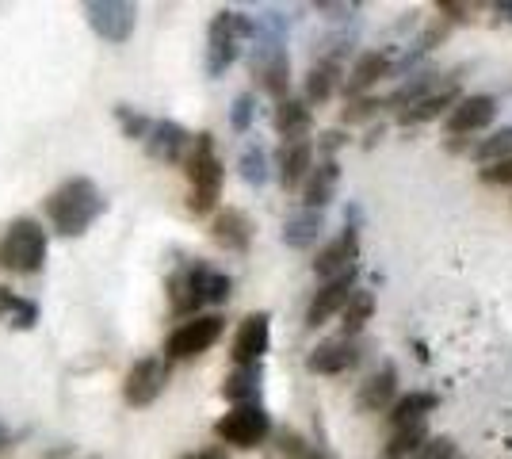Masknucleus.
<instances>
[{"label": "nucleus", "instance_id": "obj_13", "mask_svg": "<svg viewBox=\"0 0 512 459\" xmlns=\"http://www.w3.org/2000/svg\"><path fill=\"white\" fill-rule=\"evenodd\" d=\"M356 295V268L352 272H344V276H337V280H325V284L318 287V295L310 299V310H306V326L318 329L325 326L333 314H341L344 306H348V299Z\"/></svg>", "mask_w": 512, "mask_h": 459}, {"label": "nucleus", "instance_id": "obj_3", "mask_svg": "<svg viewBox=\"0 0 512 459\" xmlns=\"http://www.w3.org/2000/svg\"><path fill=\"white\" fill-rule=\"evenodd\" d=\"M46 230L39 219H12L0 238V268L12 276H35L46 264Z\"/></svg>", "mask_w": 512, "mask_h": 459}, {"label": "nucleus", "instance_id": "obj_20", "mask_svg": "<svg viewBox=\"0 0 512 459\" xmlns=\"http://www.w3.org/2000/svg\"><path fill=\"white\" fill-rule=\"evenodd\" d=\"M390 58H386L383 50H363L360 58L352 62V69H348V81H344V88H348V96L356 100V96H363L371 85H379L383 77H390Z\"/></svg>", "mask_w": 512, "mask_h": 459}, {"label": "nucleus", "instance_id": "obj_26", "mask_svg": "<svg viewBox=\"0 0 512 459\" xmlns=\"http://www.w3.org/2000/svg\"><path fill=\"white\" fill-rule=\"evenodd\" d=\"M436 406H440V394L409 391V394H402L394 406H390V425H394V429H402V425H417V421H425Z\"/></svg>", "mask_w": 512, "mask_h": 459}, {"label": "nucleus", "instance_id": "obj_32", "mask_svg": "<svg viewBox=\"0 0 512 459\" xmlns=\"http://www.w3.org/2000/svg\"><path fill=\"white\" fill-rule=\"evenodd\" d=\"M237 173H241V180H245L249 188H264L268 176H272V169H268V150H264L260 142H249V146L241 150V157H237Z\"/></svg>", "mask_w": 512, "mask_h": 459}, {"label": "nucleus", "instance_id": "obj_17", "mask_svg": "<svg viewBox=\"0 0 512 459\" xmlns=\"http://www.w3.org/2000/svg\"><path fill=\"white\" fill-rule=\"evenodd\" d=\"M493 115H497V100L486 96V92H474V96H463L455 108L448 111V131L459 138V134H478L482 127H490Z\"/></svg>", "mask_w": 512, "mask_h": 459}, {"label": "nucleus", "instance_id": "obj_23", "mask_svg": "<svg viewBox=\"0 0 512 459\" xmlns=\"http://www.w3.org/2000/svg\"><path fill=\"white\" fill-rule=\"evenodd\" d=\"M463 96H459V88L448 85V88H436L432 96H425L421 104H413L409 111H402L398 115V123L402 127H417V123H432V119H440V115H448L455 104H459Z\"/></svg>", "mask_w": 512, "mask_h": 459}, {"label": "nucleus", "instance_id": "obj_36", "mask_svg": "<svg viewBox=\"0 0 512 459\" xmlns=\"http://www.w3.org/2000/svg\"><path fill=\"white\" fill-rule=\"evenodd\" d=\"M383 108V100H367V96H356V100H348V108H344V123H363V119H371L375 111Z\"/></svg>", "mask_w": 512, "mask_h": 459}, {"label": "nucleus", "instance_id": "obj_41", "mask_svg": "<svg viewBox=\"0 0 512 459\" xmlns=\"http://www.w3.org/2000/svg\"><path fill=\"white\" fill-rule=\"evenodd\" d=\"M344 146V134L341 131H329V134H321V161H325V157H333V150H341Z\"/></svg>", "mask_w": 512, "mask_h": 459}, {"label": "nucleus", "instance_id": "obj_7", "mask_svg": "<svg viewBox=\"0 0 512 459\" xmlns=\"http://www.w3.org/2000/svg\"><path fill=\"white\" fill-rule=\"evenodd\" d=\"M226 322L218 314H199V318H188L169 333L165 341V360H192V356H203L207 349L218 345Z\"/></svg>", "mask_w": 512, "mask_h": 459}, {"label": "nucleus", "instance_id": "obj_14", "mask_svg": "<svg viewBox=\"0 0 512 459\" xmlns=\"http://www.w3.org/2000/svg\"><path fill=\"white\" fill-rule=\"evenodd\" d=\"M272 345V318L268 314H249L241 329H237L234 337V364L237 368H249V364H260L264 360V352Z\"/></svg>", "mask_w": 512, "mask_h": 459}, {"label": "nucleus", "instance_id": "obj_8", "mask_svg": "<svg viewBox=\"0 0 512 459\" xmlns=\"http://www.w3.org/2000/svg\"><path fill=\"white\" fill-rule=\"evenodd\" d=\"M356 261H360V211L348 207L344 230L318 253L314 272H318L321 280H337V276H344V272H352Z\"/></svg>", "mask_w": 512, "mask_h": 459}, {"label": "nucleus", "instance_id": "obj_29", "mask_svg": "<svg viewBox=\"0 0 512 459\" xmlns=\"http://www.w3.org/2000/svg\"><path fill=\"white\" fill-rule=\"evenodd\" d=\"M425 444H428L425 421H417V425H402V429H394V433H390V440L383 444L379 459H413Z\"/></svg>", "mask_w": 512, "mask_h": 459}, {"label": "nucleus", "instance_id": "obj_2", "mask_svg": "<svg viewBox=\"0 0 512 459\" xmlns=\"http://www.w3.org/2000/svg\"><path fill=\"white\" fill-rule=\"evenodd\" d=\"M234 291V280L226 272H214L207 264H180L176 272L169 276V303L176 318H199V310L211 303H226Z\"/></svg>", "mask_w": 512, "mask_h": 459}, {"label": "nucleus", "instance_id": "obj_15", "mask_svg": "<svg viewBox=\"0 0 512 459\" xmlns=\"http://www.w3.org/2000/svg\"><path fill=\"white\" fill-rule=\"evenodd\" d=\"M394 402H398V368L386 360V364H379V368L360 383L356 406H360L363 414H379V410L394 406Z\"/></svg>", "mask_w": 512, "mask_h": 459}, {"label": "nucleus", "instance_id": "obj_39", "mask_svg": "<svg viewBox=\"0 0 512 459\" xmlns=\"http://www.w3.org/2000/svg\"><path fill=\"white\" fill-rule=\"evenodd\" d=\"M318 12H325L329 20H352L360 12V4H333V0H321Z\"/></svg>", "mask_w": 512, "mask_h": 459}, {"label": "nucleus", "instance_id": "obj_19", "mask_svg": "<svg viewBox=\"0 0 512 459\" xmlns=\"http://www.w3.org/2000/svg\"><path fill=\"white\" fill-rule=\"evenodd\" d=\"M337 184H341V165L333 157L318 161L314 173L306 176V184H302V207H310V211L329 207L333 196H337Z\"/></svg>", "mask_w": 512, "mask_h": 459}, {"label": "nucleus", "instance_id": "obj_44", "mask_svg": "<svg viewBox=\"0 0 512 459\" xmlns=\"http://www.w3.org/2000/svg\"><path fill=\"white\" fill-rule=\"evenodd\" d=\"M4 444H8V429H4V425H0V448H4Z\"/></svg>", "mask_w": 512, "mask_h": 459}, {"label": "nucleus", "instance_id": "obj_1", "mask_svg": "<svg viewBox=\"0 0 512 459\" xmlns=\"http://www.w3.org/2000/svg\"><path fill=\"white\" fill-rule=\"evenodd\" d=\"M107 199L96 188V180L88 176H69L62 180L50 196H46V219L54 226V234L62 238H81L92 222L104 215Z\"/></svg>", "mask_w": 512, "mask_h": 459}, {"label": "nucleus", "instance_id": "obj_31", "mask_svg": "<svg viewBox=\"0 0 512 459\" xmlns=\"http://www.w3.org/2000/svg\"><path fill=\"white\" fill-rule=\"evenodd\" d=\"M371 314H375V291H363L356 287V295L348 299V306L341 310V337H360L363 326L371 322Z\"/></svg>", "mask_w": 512, "mask_h": 459}, {"label": "nucleus", "instance_id": "obj_25", "mask_svg": "<svg viewBox=\"0 0 512 459\" xmlns=\"http://www.w3.org/2000/svg\"><path fill=\"white\" fill-rule=\"evenodd\" d=\"M314 127V115L306 100H283L276 104V131L283 134V142H306V131Z\"/></svg>", "mask_w": 512, "mask_h": 459}, {"label": "nucleus", "instance_id": "obj_38", "mask_svg": "<svg viewBox=\"0 0 512 459\" xmlns=\"http://www.w3.org/2000/svg\"><path fill=\"white\" fill-rule=\"evenodd\" d=\"M478 176H482V184H493V188L512 184V157H509V161H497V165H482V169H478Z\"/></svg>", "mask_w": 512, "mask_h": 459}, {"label": "nucleus", "instance_id": "obj_18", "mask_svg": "<svg viewBox=\"0 0 512 459\" xmlns=\"http://www.w3.org/2000/svg\"><path fill=\"white\" fill-rule=\"evenodd\" d=\"M253 219L245 215V211H237V207H226V211H218L211 222V238L222 245V249H230V253H245L249 245H253Z\"/></svg>", "mask_w": 512, "mask_h": 459}, {"label": "nucleus", "instance_id": "obj_6", "mask_svg": "<svg viewBox=\"0 0 512 459\" xmlns=\"http://www.w3.org/2000/svg\"><path fill=\"white\" fill-rule=\"evenodd\" d=\"M272 433V417L260 402H249V406H234L230 414H222L214 421V437L234 444V448H256L264 444Z\"/></svg>", "mask_w": 512, "mask_h": 459}, {"label": "nucleus", "instance_id": "obj_30", "mask_svg": "<svg viewBox=\"0 0 512 459\" xmlns=\"http://www.w3.org/2000/svg\"><path fill=\"white\" fill-rule=\"evenodd\" d=\"M341 85V62H314L306 73V104H325Z\"/></svg>", "mask_w": 512, "mask_h": 459}, {"label": "nucleus", "instance_id": "obj_22", "mask_svg": "<svg viewBox=\"0 0 512 459\" xmlns=\"http://www.w3.org/2000/svg\"><path fill=\"white\" fill-rule=\"evenodd\" d=\"M436 77H440L436 69H417V73H409L406 85H398L383 100V108H398V115H402V111H409L413 104H421L425 96L436 92Z\"/></svg>", "mask_w": 512, "mask_h": 459}, {"label": "nucleus", "instance_id": "obj_4", "mask_svg": "<svg viewBox=\"0 0 512 459\" xmlns=\"http://www.w3.org/2000/svg\"><path fill=\"white\" fill-rule=\"evenodd\" d=\"M184 173H188V211L192 215H211L218 207V196H222V161L214 153V138L207 131L195 134V146L184 161Z\"/></svg>", "mask_w": 512, "mask_h": 459}, {"label": "nucleus", "instance_id": "obj_28", "mask_svg": "<svg viewBox=\"0 0 512 459\" xmlns=\"http://www.w3.org/2000/svg\"><path fill=\"white\" fill-rule=\"evenodd\" d=\"M0 322L8 329H35V322H39V303L16 295L12 287H0Z\"/></svg>", "mask_w": 512, "mask_h": 459}, {"label": "nucleus", "instance_id": "obj_24", "mask_svg": "<svg viewBox=\"0 0 512 459\" xmlns=\"http://www.w3.org/2000/svg\"><path fill=\"white\" fill-rule=\"evenodd\" d=\"M321 230H325L321 211L302 207V211L287 215V222H283V241H287L291 249H314V245H318V238H321Z\"/></svg>", "mask_w": 512, "mask_h": 459}, {"label": "nucleus", "instance_id": "obj_21", "mask_svg": "<svg viewBox=\"0 0 512 459\" xmlns=\"http://www.w3.org/2000/svg\"><path fill=\"white\" fill-rule=\"evenodd\" d=\"M310 173H314V146L310 142H283V150H279V184L287 192H295L299 184H306Z\"/></svg>", "mask_w": 512, "mask_h": 459}, {"label": "nucleus", "instance_id": "obj_10", "mask_svg": "<svg viewBox=\"0 0 512 459\" xmlns=\"http://www.w3.org/2000/svg\"><path fill=\"white\" fill-rule=\"evenodd\" d=\"M169 387V360L165 356H142L130 364L123 379V398L127 406H153Z\"/></svg>", "mask_w": 512, "mask_h": 459}, {"label": "nucleus", "instance_id": "obj_33", "mask_svg": "<svg viewBox=\"0 0 512 459\" xmlns=\"http://www.w3.org/2000/svg\"><path fill=\"white\" fill-rule=\"evenodd\" d=\"M509 157H512V127H501V131H493L490 138H482L474 146V161H482V165H497V161H509Z\"/></svg>", "mask_w": 512, "mask_h": 459}, {"label": "nucleus", "instance_id": "obj_9", "mask_svg": "<svg viewBox=\"0 0 512 459\" xmlns=\"http://www.w3.org/2000/svg\"><path fill=\"white\" fill-rule=\"evenodd\" d=\"M88 27L111 46H123L134 35V23H138V8L127 0H88L85 4Z\"/></svg>", "mask_w": 512, "mask_h": 459}, {"label": "nucleus", "instance_id": "obj_16", "mask_svg": "<svg viewBox=\"0 0 512 459\" xmlns=\"http://www.w3.org/2000/svg\"><path fill=\"white\" fill-rule=\"evenodd\" d=\"M253 77L260 81V88L268 96H276L279 104L287 100V88H291V58H287V46L283 50H253Z\"/></svg>", "mask_w": 512, "mask_h": 459}, {"label": "nucleus", "instance_id": "obj_40", "mask_svg": "<svg viewBox=\"0 0 512 459\" xmlns=\"http://www.w3.org/2000/svg\"><path fill=\"white\" fill-rule=\"evenodd\" d=\"M440 12H444V20L467 23L474 8H470V4H455V0H440Z\"/></svg>", "mask_w": 512, "mask_h": 459}, {"label": "nucleus", "instance_id": "obj_43", "mask_svg": "<svg viewBox=\"0 0 512 459\" xmlns=\"http://www.w3.org/2000/svg\"><path fill=\"white\" fill-rule=\"evenodd\" d=\"M493 12L501 16V23H512V0H497V4H493Z\"/></svg>", "mask_w": 512, "mask_h": 459}, {"label": "nucleus", "instance_id": "obj_11", "mask_svg": "<svg viewBox=\"0 0 512 459\" xmlns=\"http://www.w3.org/2000/svg\"><path fill=\"white\" fill-rule=\"evenodd\" d=\"M142 146H146V153H150L153 161L184 165L195 146V134L188 127H180V123H172V119H153V131Z\"/></svg>", "mask_w": 512, "mask_h": 459}, {"label": "nucleus", "instance_id": "obj_37", "mask_svg": "<svg viewBox=\"0 0 512 459\" xmlns=\"http://www.w3.org/2000/svg\"><path fill=\"white\" fill-rule=\"evenodd\" d=\"M413 459H455V440L451 437H428V444Z\"/></svg>", "mask_w": 512, "mask_h": 459}, {"label": "nucleus", "instance_id": "obj_5", "mask_svg": "<svg viewBox=\"0 0 512 459\" xmlns=\"http://www.w3.org/2000/svg\"><path fill=\"white\" fill-rule=\"evenodd\" d=\"M241 43H253V16L218 12L207 27V77H222L241 58Z\"/></svg>", "mask_w": 512, "mask_h": 459}, {"label": "nucleus", "instance_id": "obj_27", "mask_svg": "<svg viewBox=\"0 0 512 459\" xmlns=\"http://www.w3.org/2000/svg\"><path fill=\"white\" fill-rule=\"evenodd\" d=\"M260 364H249V368H234L222 383V398L234 402V406H249V402H260Z\"/></svg>", "mask_w": 512, "mask_h": 459}, {"label": "nucleus", "instance_id": "obj_34", "mask_svg": "<svg viewBox=\"0 0 512 459\" xmlns=\"http://www.w3.org/2000/svg\"><path fill=\"white\" fill-rule=\"evenodd\" d=\"M115 119H119V127L127 134L130 142H146L153 131V119L150 115H142V111H134L130 104H115Z\"/></svg>", "mask_w": 512, "mask_h": 459}, {"label": "nucleus", "instance_id": "obj_12", "mask_svg": "<svg viewBox=\"0 0 512 459\" xmlns=\"http://www.w3.org/2000/svg\"><path fill=\"white\" fill-rule=\"evenodd\" d=\"M363 360L360 337H333V341H321L318 349L306 356V368L314 375H341L352 372Z\"/></svg>", "mask_w": 512, "mask_h": 459}, {"label": "nucleus", "instance_id": "obj_35", "mask_svg": "<svg viewBox=\"0 0 512 459\" xmlns=\"http://www.w3.org/2000/svg\"><path fill=\"white\" fill-rule=\"evenodd\" d=\"M253 115H256V96L253 92H241L234 100V108H230V127H234L237 134H245L253 127Z\"/></svg>", "mask_w": 512, "mask_h": 459}, {"label": "nucleus", "instance_id": "obj_42", "mask_svg": "<svg viewBox=\"0 0 512 459\" xmlns=\"http://www.w3.org/2000/svg\"><path fill=\"white\" fill-rule=\"evenodd\" d=\"M184 459H230V456H226V448H203V452H192V456Z\"/></svg>", "mask_w": 512, "mask_h": 459}]
</instances>
